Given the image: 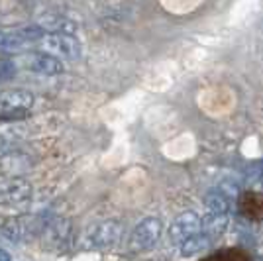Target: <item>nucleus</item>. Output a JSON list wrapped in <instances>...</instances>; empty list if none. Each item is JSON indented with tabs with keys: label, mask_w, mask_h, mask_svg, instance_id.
<instances>
[{
	"label": "nucleus",
	"mask_w": 263,
	"mask_h": 261,
	"mask_svg": "<svg viewBox=\"0 0 263 261\" xmlns=\"http://www.w3.org/2000/svg\"><path fill=\"white\" fill-rule=\"evenodd\" d=\"M124 234L120 222L116 220H106V222H100L95 224L92 228L88 230L87 234V244L90 248H97V250H106V248H114L118 246Z\"/></svg>",
	"instance_id": "nucleus-1"
},
{
	"label": "nucleus",
	"mask_w": 263,
	"mask_h": 261,
	"mask_svg": "<svg viewBox=\"0 0 263 261\" xmlns=\"http://www.w3.org/2000/svg\"><path fill=\"white\" fill-rule=\"evenodd\" d=\"M42 44L47 49V53H53L55 57H63L69 61H77L83 53L81 42L69 33H47Z\"/></svg>",
	"instance_id": "nucleus-2"
},
{
	"label": "nucleus",
	"mask_w": 263,
	"mask_h": 261,
	"mask_svg": "<svg viewBox=\"0 0 263 261\" xmlns=\"http://www.w3.org/2000/svg\"><path fill=\"white\" fill-rule=\"evenodd\" d=\"M161 230L163 224L159 218H145L142 220L130 236V248L136 251H143L154 248L157 244V239L161 238Z\"/></svg>",
	"instance_id": "nucleus-3"
},
{
	"label": "nucleus",
	"mask_w": 263,
	"mask_h": 261,
	"mask_svg": "<svg viewBox=\"0 0 263 261\" xmlns=\"http://www.w3.org/2000/svg\"><path fill=\"white\" fill-rule=\"evenodd\" d=\"M32 198V185L24 179H10L0 183V207H20Z\"/></svg>",
	"instance_id": "nucleus-4"
},
{
	"label": "nucleus",
	"mask_w": 263,
	"mask_h": 261,
	"mask_svg": "<svg viewBox=\"0 0 263 261\" xmlns=\"http://www.w3.org/2000/svg\"><path fill=\"white\" fill-rule=\"evenodd\" d=\"M198 234H202V220L195 212H185V214L177 216L169 228V236L175 246H181L183 241H186L193 236H198Z\"/></svg>",
	"instance_id": "nucleus-5"
},
{
	"label": "nucleus",
	"mask_w": 263,
	"mask_h": 261,
	"mask_svg": "<svg viewBox=\"0 0 263 261\" xmlns=\"http://www.w3.org/2000/svg\"><path fill=\"white\" fill-rule=\"evenodd\" d=\"M26 67L33 71V73H40V75H61L65 71L63 63L59 61V57H55L53 53H45V51H37V53L28 55L26 59Z\"/></svg>",
	"instance_id": "nucleus-6"
},
{
	"label": "nucleus",
	"mask_w": 263,
	"mask_h": 261,
	"mask_svg": "<svg viewBox=\"0 0 263 261\" xmlns=\"http://www.w3.org/2000/svg\"><path fill=\"white\" fill-rule=\"evenodd\" d=\"M35 102V98L30 90H4L0 92V112H24L30 110Z\"/></svg>",
	"instance_id": "nucleus-7"
},
{
	"label": "nucleus",
	"mask_w": 263,
	"mask_h": 261,
	"mask_svg": "<svg viewBox=\"0 0 263 261\" xmlns=\"http://www.w3.org/2000/svg\"><path fill=\"white\" fill-rule=\"evenodd\" d=\"M240 214L248 220H263V193L246 191L240 196Z\"/></svg>",
	"instance_id": "nucleus-8"
},
{
	"label": "nucleus",
	"mask_w": 263,
	"mask_h": 261,
	"mask_svg": "<svg viewBox=\"0 0 263 261\" xmlns=\"http://www.w3.org/2000/svg\"><path fill=\"white\" fill-rule=\"evenodd\" d=\"M40 26L49 33H69V35H75V32H77V24L73 22V20H69V18H65V16H57V14L44 16Z\"/></svg>",
	"instance_id": "nucleus-9"
},
{
	"label": "nucleus",
	"mask_w": 263,
	"mask_h": 261,
	"mask_svg": "<svg viewBox=\"0 0 263 261\" xmlns=\"http://www.w3.org/2000/svg\"><path fill=\"white\" fill-rule=\"evenodd\" d=\"M228 226H230L228 214H214V212H209L206 216L202 218V232H204L209 238L224 234Z\"/></svg>",
	"instance_id": "nucleus-10"
},
{
	"label": "nucleus",
	"mask_w": 263,
	"mask_h": 261,
	"mask_svg": "<svg viewBox=\"0 0 263 261\" xmlns=\"http://www.w3.org/2000/svg\"><path fill=\"white\" fill-rule=\"evenodd\" d=\"M0 232L2 236L10 241H22L26 238V232H28V226L22 218H8L2 226H0Z\"/></svg>",
	"instance_id": "nucleus-11"
},
{
	"label": "nucleus",
	"mask_w": 263,
	"mask_h": 261,
	"mask_svg": "<svg viewBox=\"0 0 263 261\" xmlns=\"http://www.w3.org/2000/svg\"><path fill=\"white\" fill-rule=\"evenodd\" d=\"M209 244H210V238L202 232V234H198V236L189 238L186 241H183L181 246H177V248H179V253H181L183 257H193V255H197L198 251L206 250Z\"/></svg>",
	"instance_id": "nucleus-12"
},
{
	"label": "nucleus",
	"mask_w": 263,
	"mask_h": 261,
	"mask_svg": "<svg viewBox=\"0 0 263 261\" xmlns=\"http://www.w3.org/2000/svg\"><path fill=\"white\" fill-rule=\"evenodd\" d=\"M204 204H206V210H209V212H214V214H228V210H230L228 195L218 191V189L206 195Z\"/></svg>",
	"instance_id": "nucleus-13"
},
{
	"label": "nucleus",
	"mask_w": 263,
	"mask_h": 261,
	"mask_svg": "<svg viewBox=\"0 0 263 261\" xmlns=\"http://www.w3.org/2000/svg\"><path fill=\"white\" fill-rule=\"evenodd\" d=\"M198 261H252L250 253L246 250H240V248H232V250H222L212 253L209 257H202Z\"/></svg>",
	"instance_id": "nucleus-14"
},
{
	"label": "nucleus",
	"mask_w": 263,
	"mask_h": 261,
	"mask_svg": "<svg viewBox=\"0 0 263 261\" xmlns=\"http://www.w3.org/2000/svg\"><path fill=\"white\" fill-rule=\"evenodd\" d=\"M24 47H26V42L16 32H0V51L2 53L20 51Z\"/></svg>",
	"instance_id": "nucleus-15"
},
{
	"label": "nucleus",
	"mask_w": 263,
	"mask_h": 261,
	"mask_svg": "<svg viewBox=\"0 0 263 261\" xmlns=\"http://www.w3.org/2000/svg\"><path fill=\"white\" fill-rule=\"evenodd\" d=\"M16 33L22 38L24 42H26V45L35 44V42H44V38L47 35V32H45L40 24H33V26H24V28H20Z\"/></svg>",
	"instance_id": "nucleus-16"
},
{
	"label": "nucleus",
	"mask_w": 263,
	"mask_h": 261,
	"mask_svg": "<svg viewBox=\"0 0 263 261\" xmlns=\"http://www.w3.org/2000/svg\"><path fill=\"white\" fill-rule=\"evenodd\" d=\"M16 75V67L12 61H0V81H10Z\"/></svg>",
	"instance_id": "nucleus-17"
},
{
	"label": "nucleus",
	"mask_w": 263,
	"mask_h": 261,
	"mask_svg": "<svg viewBox=\"0 0 263 261\" xmlns=\"http://www.w3.org/2000/svg\"><path fill=\"white\" fill-rule=\"evenodd\" d=\"M0 261H14L12 259V255L4 250V248H0Z\"/></svg>",
	"instance_id": "nucleus-18"
},
{
	"label": "nucleus",
	"mask_w": 263,
	"mask_h": 261,
	"mask_svg": "<svg viewBox=\"0 0 263 261\" xmlns=\"http://www.w3.org/2000/svg\"><path fill=\"white\" fill-rule=\"evenodd\" d=\"M6 150H8V143L0 138V155H4V153H6Z\"/></svg>",
	"instance_id": "nucleus-19"
}]
</instances>
